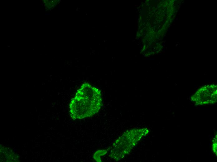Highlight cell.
<instances>
[{
  "label": "cell",
  "instance_id": "cell-3",
  "mask_svg": "<svg viewBox=\"0 0 217 162\" xmlns=\"http://www.w3.org/2000/svg\"><path fill=\"white\" fill-rule=\"evenodd\" d=\"M217 85H205L199 89L191 97V99L197 105L213 104L216 102Z\"/></svg>",
  "mask_w": 217,
  "mask_h": 162
},
{
  "label": "cell",
  "instance_id": "cell-4",
  "mask_svg": "<svg viewBox=\"0 0 217 162\" xmlns=\"http://www.w3.org/2000/svg\"><path fill=\"white\" fill-rule=\"evenodd\" d=\"M212 150L214 153L217 155V136L215 137L213 141Z\"/></svg>",
  "mask_w": 217,
  "mask_h": 162
},
{
  "label": "cell",
  "instance_id": "cell-1",
  "mask_svg": "<svg viewBox=\"0 0 217 162\" xmlns=\"http://www.w3.org/2000/svg\"><path fill=\"white\" fill-rule=\"evenodd\" d=\"M101 104L100 91L85 83L70 102L71 117L73 120H78L91 117L99 111Z\"/></svg>",
  "mask_w": 217,
  "mask_h": 162
},
{
  "label": "cell",
  "instance_id": "cell-2",
  "mask_svg": "<svg viewBox=\"0 0 217 162\" xmlns=\"http://www.w3.org/2000/svg\"><path fill=\"white\" fill-rule=\"evenodd\" d=\"M148 132L146 128L133 129L125 132L114 143L109 156L116 160L123 159Z\"/></svg>",
  "mask_w": 217,
  "mask_h": 162
}]
</instances>
